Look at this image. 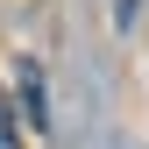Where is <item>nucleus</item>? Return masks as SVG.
<instances>
[{"label": "nucleus", "mask_w": 149, "mask_h": 149, "mask_svg": "<svg viewBox=\"0 0 149 149\" xmlns=\"http://www.w3.org/2000/svg\"><path fill=\"white\" fill-rule=\"evenodd\" d=\"M22 100H29V128H43V71L22 64Z\"/></svg>", "instance_id": "obj_1"}, {"label": "nucleus", "mask_w": 149, "mask_h": 149, "mask_svg": "<svg viewBox=\"0 0 149 149\" xmlns=\"http://www.w3.org/2000/svg\"><path fill=\"white\" fill-rule=\"evenodd\" d=\"M0 149H22V114H14L7 92H0Z\"/></svg>", "instance_id": "obj_2"}]
</instances>
